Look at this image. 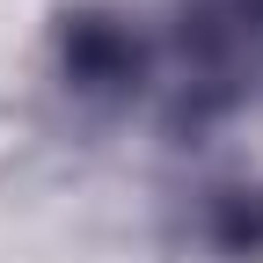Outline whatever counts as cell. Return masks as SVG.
Returning a JSON list of instances; mask_svg holds the SVG:
<instances>
[{
  "label": "cell",
  "instance_id": "6da1fadb",
  "mask_svg": "<svg viewBox=\"0 0 263 263\" xmlns=\"http://www.w3.org/2000/svg\"><path fill=\"white\" fill-rule=\"evenodd\" d=\"M66 66H73L81 88H117V81L139 73V51H132V37H124L117 22L81 15L73 29H66Z\"/></svg>",
  "mask_w": 263,
  "mask_h": 263
}]
</instances>
